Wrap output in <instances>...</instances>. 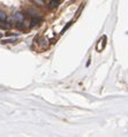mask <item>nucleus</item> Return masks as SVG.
Here are the masks:
<instances>
[{"instance_id":"nucleus-1","label":"nucleus","mask_w":128,"mask_h":137,"mask_svg":"<svg viewBox=\"0 0 128 137\" xmlns=\"http://www.w3.org/2000/svg\"><path fill=\"white\" fill-rule=\"evenodd\" d=\"M105 40H106V37H105V36L102 38V39H99V43H98V45H97V51H102V50L104 49Z\"/></svg>"},{"instance_id":"nucleus-2","label":"nucleus","mask_w":128,"mask_h":137,"mask_svg":"<svg viewBox=\"0 0 128 137\" xmlns=\"http://www.w3.org/2000/svg\"><path fill=\"white\" fill-rule=\"evenodd\" d=\"M59 3H60V0H51L50 1V8H56L59 5Z\"/></svg>"},{"instance_id":"nucleus-3","label":"nucleus","mask_w":128,"mask_h":137,"mask_svg":"<svg viewBox=\"0 0 128 137\" xmlns=\"http://www.w3.org/2000/svg\"><path fill=\"white\" fill-rule=\"evenodd\" d=\"M10 27L9 23H6L5 21H3V20H0V28H3V29H8Z\"/></svg>"},{"instance_id":"nucleus-4","label":"nucleus","mask_w":128,"mask_h":137,"mask_svg":"<svg viewBox=\"0 0 128 137\" xmlns=\"http://www.w3.org/2000/svg\"><path fill=\"white\" fill-rule=\"evenodd\" d=\"M42 20L40 19H33L31 20V27H35L36 24H38V22H40Z\"/></svg>"},{"instance_id":"nucleus-5","label":"nucleus","mask_w":128,"mask_h":137,"mask_svg":"<svg viewBox=\"0 0 128 137\" xmlns=\"http://www.w3.org/2000/svg\"><path fill=\"white\" fill-rule=\"evenodd\" d=\"M6 19H7V15L5 14V12L0 10V20H3V21H6Z\"/></svg>"},{"instance_id":"nucleus-6","label":"nucleus","mask_w":128,"mask_h":137,"mask_svg":"<svg viewBox=\"0 0 128 137\" xmlns=\"http://www.w3.org/2000/svg\"><path fill=\"white\" fill-rule=\"evenodd\" d=\"M15 16H16V19L20 20V21H23V19H24V16H23V14H22V13H16V15H15Z\"/></svg>"},{"instance_id":"nucleus-7","label":"nucleus","mask_w":128,"mask_h":137,"mask_svg":"<svg viewBox=\"0 0 128 137\" xmlns=\"http://www.w3.org/2000/svg\"><path fill=\"white\" fill-rule=\"evenodd\" d=\"M70 24H72V22H69V23H68V24H67V26H66V27H65V28H63L62 32H65V31H66V30H67V29H68V28H69V27H70Z\"/></svg>"},{"instance_id":"nucleus-8","label":"nucleus","mask_w":128,"mask_h":137,"mask_svg":"<svg viewBox=\"0 0 128 137\" xmlns=\"http://www.w3.org/2000/svg\"><path fill=\"white\" fill-rule=\"evenodd\" d=\"M0 37H1V33H0Z\"/></svg>"}]
</instances>
